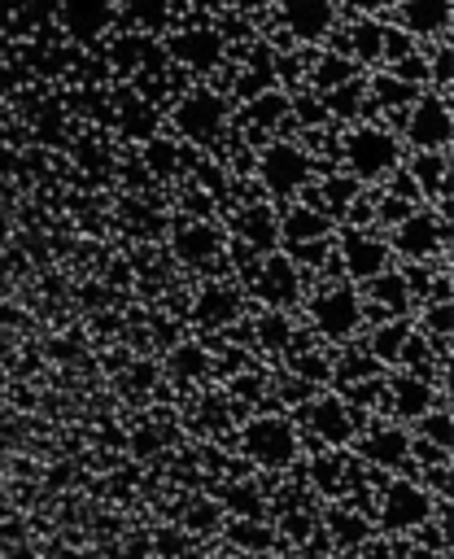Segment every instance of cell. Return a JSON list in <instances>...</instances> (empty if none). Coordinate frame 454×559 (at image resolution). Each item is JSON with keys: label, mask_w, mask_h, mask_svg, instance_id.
<instances>
[{"label": "cell", "mask_w": 454, "mask_h": 559, "mask_svg": "<svg viewBox=\"0 0 454 559\" xmlns=\"http://www.w3.org/2000/svg\"><path fill=\"white\" fill-rule=\"evenodd\" d=\"M279 26L292 35V39H323L332 35L336 26V4L332 0H279Z\"/></svg>", "instance_id": "cell-1"}, {"label": "cell", "mask_w": 454, "mask_h": 559, "mask_svg": "<svg viewBox=\"0 0 454 559\" xmlns=\"http://www.w3.org/2000/svg\"><path fill=\"white\" fill-rule=\"evenodd\" d=\"M57 17L65 26V35L74 39H96L113 26V0H61Z\"/></svg>", "instance_id": "cell-2"}, {"label": "cell", "mask_w": 454, "mask_h": 559, "mask_svg": "<svg viewBox=\"0 0 454 559\" xmlns=\"http://www.w3.org/2000/svg\"><path fill=\"white\" fill-rule=\"evenodd\" d=\"M170 52H175V61H183L192 70H210L223 61V35L214 26H188L170 39Z\"/></svg>", "instance_id": "cell-3"}, {"label": "cell", "mask_w": 454, "mask_h": 559, "mask_svg": "<svg viewBox=\"0 0 454 559\" xmlns=\"http://www.w3.org/2000/svg\"><path fill=\"white\" fill-rule=\"evenodd\" d=\"M397 22H402L406 35H423V39L445 35V26H450V0H402L397 4Z\"/></svg>", "instance_id": "cell-4"}, {"label": "cell", "mask_w": 454, "mask_h": 559, "mask_svg": "<svg viewBox=\"0 0 454 559\" xmlns=\"http://www.w3.org/2000/svg\"><path fill=\"white\" fill-rule=\"evenodd\" d=\"M393 140L384 135V131H354V140H349V162L362 170V175H375V170H384L389 162H393Z\"/></svg>", "instance_id": "cell-5"}, {"label": "cell", "mask_w": 454, "mask_h": 559, "mask_svg": "<svg viewBox=\"0 0 454 559\" xmlns=\"http://www.w3.org/2000/svg\"><path fill=\"white\" fill-rule=\"evenodd\" d=\"M218 122H223V100L214 92H196L179 105V127L192 135H214Z\"/></svg>", "instance_id": "cell-6"}, {"label": "cell", "mask_w": 454, "mask_h": 559, "mask_svg": "<svg viewBox=\"0 0 454 559\" xmlns=\"http://www.w3.org/2000/svg\"><path fill=\"white\" fill-rule=\"evenodd\" d=\"M410 135L423 144V148H432V144H441L445 135H450V118H445V105L441 100H419V109H415V118H410Z\"/></svg>", "instance_id": "cell-7"}, {"label": "cell", "mask_w": 454, "mask_h": 559, "mask_svg": "<svg viewBox=\"0 0 454 559\" xmlns=\"http://www.w3.org/2000/svg\"><path fill=\"white\" fill-rule=\"evenodd\" d=\"M127 17H131L135 31H148L153 35V26L166 22V0H127Z\"/></svg>", "instance_id": "cell-8"}, {"label": "cell", "mask_w": 454, "mask_h": 559, "mask_svg": "<svg viewBox=\"0 0 454 559\" xmlns=\"http://www.w3.org/2000/svg\"><path fill=\"white\" fill-rule=\"evenodd\" d=\"M354 52L358 57H380V48H384V26H375V22H354Z\"/></svg>", "instance_id": "cell-9"}, {"label": "cell", "mask_w": 454, "mask_h": 559, "mask_svg": "<svg viewBox=\"0 0 454 559\" xmlns=\"http://www.w3.org/2000/svg\"><path fill=\"white\" fill-rule=\"evenodd\" d=\"M266 175H271V183H275V188H284L288 179H297V175H301V157H297V153H288V148H275V153L266 157Z\"/></svg>", "instance_id": "cell-10"}, {"label": "cell", "mask_w": 454, "mask_h": 559, "mask_svg": "<svg viewBox=\"0 0 454 559\" xmlns=\"http://www.w3.org/2000/svg\"><path fill=\"white\" fill-rule=\"evenodd\" d=\"M349 74H354V61L323 57V61H319V70H314V83H319V87H336V83H345Z\"/></svg>", "instance_id": "cell-11"}, {"label": "cell", "mask_w": 454, "mask_h": 559, "mask_svg": "<svg viewBox=\"0 0 454 559\" xmlns=\"http://www.w3.org/2000/svg\"><path fill=\"white\" fill-rule=\"evenodd\" d=\"M375 96H384V100H406V96H410V87H406L402 79L384 74V79H375Z\"/></svg>", "instance_id": "cell-12"}, {"label": "cell", "mask_w": 454, "mask_h": 559, "mask_svg": "<svg viewBox=\"0 0 454 559\" xmlns=\"http://www.w3.org/2000/svg\"><path fill=\"white\" fill-rule=\"evenodd\" d=\"M345 4H349L354 13H384L393 0H345Z\"/></svg>", "instance_id": "cell-13"}, {"label": "cell", "mask_w": 454, "mask_h": 559, "mask_svg": "<svg viewBox=\"0 0 454 559\" xmlns=\"http://www.w3.org/2000/svg\"><path fill=\"white\" fill-rule=\"evenodd\" d=\"M437 83H441V87L450 83V48H441V52H437Z\"/></svg>", "instance_id": "cell-14"}]
</instances>
